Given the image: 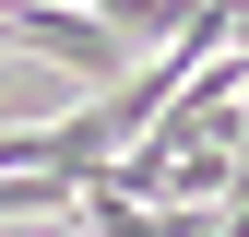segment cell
Segmentation results:
<instances>
[{
  "instance_id": "obj_1",
  "label": "cell",
  "mask_w": 249,
  "mask_h": 237,
  "mask_svg": "<svg viewBox=\"0 0 249 237\" xmlns=\"http://www.w3.org/2000/svg\"><path fill=\"white\" fill-rule=\"evenodd\" d=\"M213 202H131V190H83V237H213Z\"/></svg>"
},
{
  "instance_id": "obj_2",
  "label": "cell",
  "mask_w": 249,
  "mask_h": 237,
  "mask_svg": "<svg viewBox=\"0 0 249 237\" xmlns=\"http://www.w3.org/2000/svg\"><path fill=\"white\" fill-rule=\"evenodd\" d=\"M237 190H249V142H237Z\"/></svg>"
}]
</instances>
